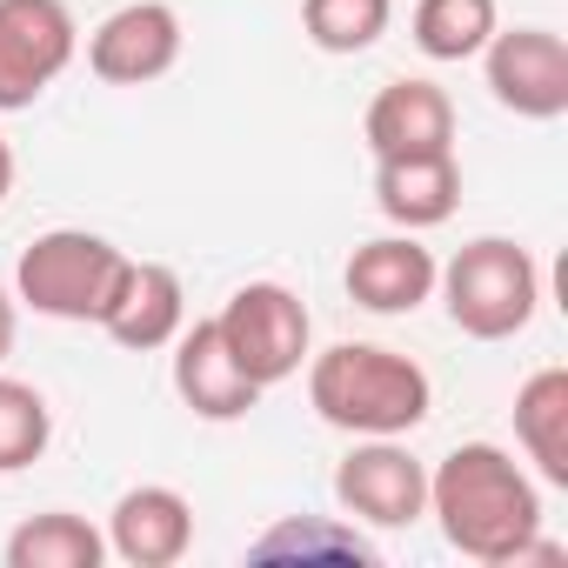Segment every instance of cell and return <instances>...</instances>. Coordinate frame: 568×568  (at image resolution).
I'll list each match as a JSON object with an SVG mask.
<instances>
[{"label": "cell", "mask_w": 568, "mask_h": 568, "mask_svg": "<svg viewBox=\"0 0 568 568\" xmlns=\"http://www.w3.org/2000/svg\"><path fill=\"white\" fill-rule=\"evenodd\" d=\"M174 395L201 422H241L261 402V388L241 375V362L227 355V342H221L214 322H194V328L174 335Z\"/></svg>", "instance_id": "obj_15"}, {"label": "cell", "mask_w": 568, "mask_h": 568, "mask_svg": "<svg viewBox=\"0 0 568 568\" xmlns=\"http://www.w3.org/2000/svg\"><path fill=\"white\" fill-rule=\"evenodd\" d=\"M435 274L442 261L415 241V234H375L348 254V302L368 315H415L435 295Z\"/></svg>", "instance_id": "obj_10"}, {"label": "cell", "mask_w": 568, "mask_h": 568, "mask_svg": "<svg viewBox=\"0 0 568 568\" xmlns=\"http://www.w3.org/2000/svg\"><path fill=\"white\" fill-rule=\"evenodd\" d=\"M375 207L402 234L442 227L462 207V161H455V148H435V154H382L375 161Z\"/></svg>", "instance_id": "obj_14"}, {"label": "cell", "mask_w": 568, "mask_h": 568, "mask_svg": "<svg viewBox=\"0 0 568 568\" xmlns=\"http://www.w3.org/2000/svg\"><path fill=\"white\" fill-rule=\"evenodd\" d=\"M14 194V148H8V134H0V201Z\"/></svg>", "instance_id": "obj_23"}, {"label": "cell", "mask_w": 568, "mask_h": 568, "mask_svg": "<svg viewBox=\"0 0 568 568\" xmlns=\"http://www.w3.org/2000/svg\"><path fill=\"white\" fill-rule=\"evenodd\" d=\"M121 274H128V254L108 234L48 227L14 261V302H28L48 322H94L101 328V315H108V302L121 288Z\"/></svg>", "instance_id": "obj_3"}, {"label": "cell", "mask_w": 568, "mask_h": 568, "mask_svg": "<svg viewBox=\"0 0 568 568\" xmlns=\"http://www.w3.org/2000/svg\"><path fill=\"white\" fill-rule=\"evenodd\" d=\"M495 0H415V48L428 61H475L495 41Z\"/></svg>", "instance_id": "obj_18"}, {"label": "cell", "mask_w": 568, "mask_h": 568, "mask_svg": "<svg viewBox=\"0 0 568 568\" xmlns=\"http://www.w3.org/2000/svg\"><path fill=\"white\" fill-rule=\"evenodd\" d=\"M368 154H435V148H455V101L448 88L422 81V74H402L388 81L375 101H368Z\"/></svg>", "instance_id": "obj_13"}, {"label": "cell", "mask_w": 568, "mask_h": 568, "mask_svg": "<svg viewBox=\"0 0 568 568\" xmlns=\"http://www.w3.org/2000/svg\"><path fill=\"white\" fill-rule=\"evenodd\" d=\"M428 515L442 521V541L481 568H508L515 548L541 528V488L521 475V462L495 442H462L428 468Z\"/></svg>", "instance_id": "obj_1"}, {"label": "cell", "mask_w": 568, "mask_h": 568, "mask_svg": "<svg viewBox=\"0 0 568 568\" xmlns=\"http://www.w3.org/2000/svg\"><path fill=\"white\" fill-rule=\"evenodd\" d=\"M488 68V94L521 114V121H561L568 114V48L555 28H495V41L481 48Z\"/></svg>", "instance_id": "obj_8"}, {"label": "cell", "mask_w": 568, "mask_h": 568, "mask_svg": "<svg viewBox=\"0 0 568 568\" xmlns=\"http://www.w3.org/2000/svg\"><path fill=\"white\" fill-rule=\"evenodd\" d=\"M81 28L68 0H0V114L34 108L74 61Z\"/></svg>", "instance_id": "obj_6"}, {"label": "cell", "mask_w": 568, "mask_h": 568, "mask_svg": "<svg viewBox=\"0 0 568 568\" xmlns=\"http://www.w3.org/2000/svg\"><path fill=\"white\" fill-rule=\"evenodd\" d=\"M8 355H14V295L0 288V362H8Z\"/></svg>", "instance_id": "obj_22"}, {"label": "cell", "mask_w": 568, "mask_h": 568, "mask_svg": "<svg viewBox=\"0 0 568 568\" xmlns=\"http://www.w3.org/2000/svg\"><path fill=\"white\" fill-rule=\"evenodd\" d=\"M335 501L368 528H415L428 515V468L402 435H362L335 468Z\"/></svg>", "instance_id": "obj_7"}, {"label": "cell", "mask_w": 568, "mask_h": 568, "mask_svg": "<svg viewBox=\"0 0 568 568\" xmlns=\"http://www.w3.org/2000/svg\"><path fill=\"white\" fill-rule=\"evenodd\" d=\"M515 442L548 488H568V368H535L515 388Z\"/></svg>", "instance_id": "obj_16"}, {"label": "cell", "mask_w": 568, "mask_h": 568, "mask_svg": "<svg viewBox=\"0 0 568 568\" xmlns=\"http://www.w3.org/2000/svg\"><path fill=\"white\" fill-rule=\"evenodd\" d=\"M395 21V0H302V28L322 54H368Z\"/></svg>", "instance_id": "obj_20"}, {"label": "cell", "mask_w": 568, "mask_h": 568, "mask_svg": "<svg viewBox=\"0 0 568 568\" xmlns=\"http://www.w3.org/2000/svg\"><path fill=\"white\" fill-rule=\"evenodd\" d=\"M194 548V508L181 488L168 481H141L114 501L108 515V555H121L128 568H174Z\"/></svg>", "instance_id": "obj_11"}, {"label": "cell", "mask_w": 568, "mask_h": 568, "mask_svg": "<svg viewBox=\"0 0 568 568\" xmlns=\"http://www.w3.org/2000/svg\"><path fill=\"white\" fill-rule=\"evenodd\" d=\"M308 408L342 435H415L435 408L428 368L382 342H335L308 362Z\"/></svg>", "instance_id": "obj_2"}, {"label": "cell", "mask_w": 568, "mask_h": 568, "mask_svg": "<svg viewBox=\"0 0 568 568\" xmlns=\"http://www.w3.org/2000/svg\"><path fill=\"white\" fill-rule=\"evenodd\" d=\"M108 342L134 348V355H154V348H174V335L187 328V295H181V274L168 261H128L121 288L101 315Z\"/></svg>", "instance_id": "obj_12"}, {"label": "cell", "mask_w": 568, "mask_h": 568, "mask_svg": "<svg viewBox=\"0 0 568 568\" xmlns=\"http://www.w3.org/2000/svg\"><path fill=\"white\" fill-rule=\"evenodd\" d=\"M435 288L448 302V322L468 342H508L541 308V267L508 234H481L435 274Z\"/></svg>", "instance_id": "obj_4"}, {"label": "cell", "mask_w": 568, "mask_h": 568, "mask_svg": "<svg viewBox=\"0 0 568 568\" xmlns=\"http://www.w3.org/2000/svg\"><path fill=\"white\" fill-rule=\"evenodd\" d=\"M181 61V14L168 0H128L88 34V68L108 88H148Z\"/></svg>", "instance_id": "obj_9"}, {"label": "cell", "mask_w": 568, "mask_h": 568, "mask_svg": "<svg viewBox=\"0 0 568 568\" xmlns=\"http://www.w3.org/2000/svg\"><path fill=\"white\" fill-rule=\"evenodd\" d=\"M227 355L241 362V375L254 388H274V382H288L302 375L308 362V342H315V322L302 308L295 288H281V281H247V288L227 295V308L214 315Z\"/></svg>", "instance_id": "obj_5"}, {"label": "cell", "mask_w": 568, "mask_h": 568, "mask_svg": "<svg viewBox=\"0 0 568 568\" xmlns=\"http://www.w3.org/2000/svg\"><path fill=\"white\" fill-rule=\"evenodd\" d=\"M54 442V408L34 382L0 375V475H21L48 455Z\"/></svg>", "instance_id": "obj_19"}, {"label": "cell", "mask_w": 568, "mask_h": 568, "mask_svg": "<svg viewBox=\"0 0 568 568\" xmlns=\"http://www.w3.org/2000/svg\"><path fill=\"white\" fill-rule=\"evenodd\" d=\"M254 561H281V555H335V561H375L368 535L362 528H342V521H274L254 548Z\"/></svg>", "instance_id": "obj_21"}, {"label": "cell", "mask_w": 568, "mask_h": 568, "mask_svg": "<svg viewBox=\"0 0 568 568\" xmlns=\"http://www.w3.org/2000/svg\"><path fill=\"white\" fill-rule=\"evenodd\" d=\"M8 568H101L108 555V535L88 521V515H68V508H48L34 521H21L8 535Z\"/></svg>", "instance_id": "obj_17"}]
</instances>
